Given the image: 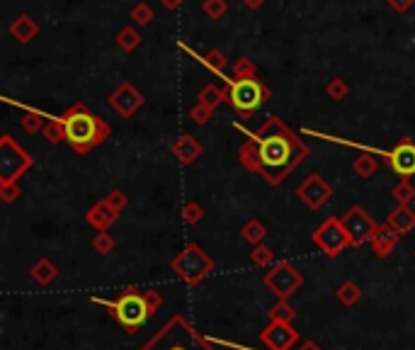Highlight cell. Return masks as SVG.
Returning <instances> with one entry per match:
<instances>
[{
	"instance_id": "16",
	"label": "cell",
	"mask_w": 415,
	"mask_h": 350,
	"mask_svg": "<svg viewBox=\"0 0 415 350\" xmlns=\"http://www.w3.org/2000/svg\"><path fill=\"white\" fill-rule=\"evenodd\" d=\"M85 219H88V224L93 226L95 231H107L117 219H120V212H117L115 207H110V202L107 200H102L85 214Z\"/></svg>"
},
{
	"instance_id": "35",
	"label": "cell",
	"mask_w": 415,
	"mask_h": 350,
	"mask_svg": "<svg viewBox=\"0 0 415 350\" xmlns=\"http://www.w3.org/2000/svg\"><path fill=\"white\" fill-rule=\"evenodd\" d=\"M0 195H3V202L5 204L15 202V200H18V195H20L18 182H5V185H0Z\"/></svg>"
},
{
	"instance_id": "10",
	"label": "cell",
	"mask_w": 415,
	"mask_h": 350,
	"mask_svg": "<svg viewBox=\"0 0 415 350\" xmlns=\"http://www.w3.org/2000/svg\"><path fill=\"white\" fill-rule=\"evenodd\" d=\"M340 222H343L345 231H347V236H350V246L366 244V241H371L374 231L379 229V224H376L374 219H371L369 214H366L364 209L359 207V204L350 207L347 212L340 217Z\"/></svg>"
},
{
	"instance_id": "34",
	"label": "cell",
	"mask_w": 415,
	"mask_h": 350,
	"mask_svg": "<svg viewBox=\"0 0 415 350\" xmlns=\"http://www.w3.org/2000/svg\"><path fill=\"white\" fill-rule=\"evenodd\" d=\"M212 112H214V110H212L209 105H204V102H197V105L192 107L190 115H192V120H195L197 125H207L209 117H212Z\"/></svg>"
},
{
	"instance_id": "4",
	"label": "cell",
	"mask_w": 415,
	"mask_h": 350,
	"mask_svg": "<svg viewBox=\"0 0 415 350\" xmlns=\"http://www.w3.org/2000/svg\"><path fill=\"white\" fill-rule=\"evenodd\" d=\"M63 134L66 142L78 151V154H88L93 146H98L100 142H105L110 137V127L100 120V117L90 115L83 105H75L66 115L61 117Z\"/></svg>"
},
{
	"instance_id": "27",
	"label": "cell",
	"mask_w": 415,
	"mask_h": 350,
	"mask_svg": "<svg viewBox=\"0 0 415 350\" xmlns=\"http://www.w3.org/2000/svg\"><path fill=\"white\" fill-rule=\"evenodd\" d=\"M224 100H226V93H224V90H219V88H214V85H207V88L199 93V102L209 105L212 110L219 105V102H224Z\"/></svg>"
},
{
	"instance_id": "40",
	"label": "cell",
	"mask_w": 415,
	"mask_h": 350,
	"mask_svg": "<svg viewBox=\"0 0 415 350\" xmlns=\"http://www.w3.org/2000/svg\"><path fill=\"white\" fill-rule=\"evenodd\" d=\"M209 63H212V66H217V68H224V66H226L224 56H221L219 51H212V54H209Z\"/></svg>"
},
{
	"instance_id": "41",
	"label": "cell",
	"mask_w": 415,
	"mask_h": 350,
	"mask_svg": "<svg viewBox=\"0 0 415 350\" xmlns=\"http://www.w3.org/2000/svg\"><path fill=\"white\" fill-rule=\"evenodd\" d=\"M389 3H391L396 10H408V8L413 5V0H389Z\"/></svg>"
},
{
	"instance_id": "39",
	"label": "cell",
	"mask_w": 415,
	"mask_h": 350,
	"mask_svg": "<svg viewBox=\"0 0 415 350\" xmlns=\"http://www.w3.org/2000/svg\"><path fill=\"white\" fill-rule=\"evenodd\" d=\"M132 18L136 20L139 25H146L151 20V10L146 8V5H136V8H134V13H132Z\"/></svg>"
},
{
	"instance_id": "36",
	"label": "cell",
	"mask_w": 415,
	"mask_h": 350,
	"mask_svg": "<svg viewBox=\"0 0 415 350\" xmlns=\"http://www.w3.org/2000/svg\"><path fill=\"white\" fill-rule=\"evenodd\" d=\"M204 13H207L209 18H221V15L226 13V3L224 0H207V3H204Z\"/></svg>"
},
{
	"instance_id": "18",
	"label": "cell",
	"mask_w": 415,
	"mask_h": 350,
	"mask_svg": "<svg viewBox=\"0 0 415 350\" xmlns=\"http://www.w3.org/2000/svg\"><path fill=\"white\" fill-rule=\"evenodd\" d=\"M172 154H175V158L180 161L182 165H190L192 161H195L197 156L202 154V146H199V142L195 137H190V134H182V137L177 139L175 144H172Z\"/></svg>"
},
{
	"instance_id": "24",
	"label": "cell",
	"mask_w": 415,
	"mask_h": 350,
	"mask_svg": "<svg viewBox=\"0 0 415 350\" xmlns=\"http://www.w3.org/2000/svg\"><path fill=\"white\" fill-rule=\"evenodd\" d=\"M250 263L255 268H269L274 263V251L269 249V246L260 244V246H253V253H250Z\"/></svg>"
},
{
	"instance_id": "22",
	"label": "cell",
	"mask_w": 415,
	"mask_h": 350,
	"mask_svg": "<svg viewBox=\"0 0 415 350\" xmlns=\"http://www.w3.org/2000/svg\"><path fill=\"white\" fill-rule=\"evenodd\" d=\"M241 236H243V241H248L250 246H260L262 241H265L267 236V229L265 224L260 222V219H250L243 229H241Z\"/></svg>"
},
{
	"instance_id": "31",
	"label": "cell",
	"mask_w": 415,
	"mask_h": 350,
	"mask_svg": "<svg viewBox=\"0 0 415 350\" xmlns=\"http://www.w3.org/2000/svg\"><path fill=\"white\" fill-rule=\"evenodd\" d=\"M328 95H331L333 100H345L347 98V83H345L343 78H336V80H331V83H328Z\"/></svg>"
},
{
	"instance_id": "19",
	"label": "cell",
	"mask_w": 415,
	"mask_h": 350,
	"mask_svg": "<svg viewBox=\"0 0 415 350\" xmlns=\"http://www.w3.org/2000/svg\"><path fill=\"white\" fill-rule=\"evenodd\" d=\"M56 277H58V270H56V265H53L49 258H39V261L32 265V280H34L39 287H46V285H51Z\"/></svg>"
},
{
	"instance_id": "32",
	"label": "cell",
	"mask_w": 415,
	"mask_h": 350,
	"mask_svg": "<svg viewBox=\"0 0 415 350\" xmlns=\"http://www.w3.org/2000/svg\"><path fill=\"white\" fill-rule=\"evenodd\" d=\"M23 127H25V132H30V134H37L39 129H44V120H42V115H34V112H27V115L23 117Z\"/></svg>"
},
{
	"instance_id": "25",
	"label": "cell",
	"mask_w": 415,
	"mask_h": 350,
	"mask_svg": "<svg viewBox=\"0 0 415 350\" xmlns=\"http://www.w3.org/2000/svg\"><path fill=\"white\" fill-rule=\"evenodd\" d=\"M352 168L359 177H371L376 173V168H379V163H376L371 156H357L355 163H352Z\"/></svg>"
},
{
	"instance_id": "2",
	"label": "cell",
	"mask_w": 415,
	"mask_h": 350,
	"mask_svg": "<svg viewBox=\"0 0 415 350\" xmlns=\"http://www.w3.org/2000/svg\"><path fill=\"white\" fill-rule=\"evenodd\" d=\"M90 301L107 306L112 319H115L124 331L134 333L163 306V294H160L158 289H146V292H141V289H136V287H129V289H124L115 301L100 299V297H90Z\"/></svg>"
},
{
	"instance_id": "12",
	"label": "cell",
	"mask_w": 415,
	"mask_h": 350,
	"mask_svg": "<svg viewBox=\"0 0 415 350\" xmlns=\"http://www.w3.org/2000/svg\"><path fill=\"white\" fill-rule=\"evenodd\" d=\"M296 195H299V200L304 202L306 207L318 209V207H323V204L331 200L333 190H331V185H328V182L323 180L321 175H311V177H306V180L301 182L299 187H296Z\"/></svg>"
},
{
	"instance_id": "20",
	"label": "cell",
	"mask_w": 415,
	"mask_h": 350,
	"mask_svg": "<svg viewBox=\"0 0 415 350\" xmlns=\"http://www.w3.org/2000/svg\"><path fill=\"white\" fill-rule=\"evenodd\" d=\"M267 316H269V324H292L296 319V309L287 299H277L269 306Z\"/></svg>"
},
{
	"instance_id": "23",
	"label": "cell",
	"mask_w": 415,
	"mask_h": 350,
	"mask_svg": "<svg viewBox=\"0 0 415 350\" xmlns=\"http://www.w3.org/2000/svg\"><path fill=\"white\" fill-rule=\"evenodd\" d=\"M10 32H13L15 37H18L20 42H30L32 37H34V32H37V25L32 23L27 15H23V18H18L13 23V27H10Z\"/></svg>"
},
{
	"instance_id": "42",
	"label": "cell",
	"mask_w": 415,
	"mask_h": 350,
	"mask_svg": "<svg viewBox=\"0 0 415 350\" xmlns=\"http://www.w3.org/2000/svg\"><path fill=\"white\" fill-rule=\"evenodd\" d=\"M243 3L248 5V8H260V5H262V0H243Z\"/></svg>"
},
{
	"instance_id": "9",
	"label": "cell",
	"mask_w": 415,
	"mask_h": 350,
	"mask_svg": "<svg viewBox=\"0 0 415 350\" xmlns=\"http://www.w3.org/2000/svg\"><path fill=\"white\" fill-rule=\"evenodd\" d=\"M314 244L326 253L328 258H336L350 246V236H347V231H345L340 219L331 217L314 231Z\"/></svg>"
},
{
	"instance_id": "8",
	"label": "cell",
	"mask_w": 415,
	"mask_h": 350,
	"mask_svg": "<svg viewBox=\"0 0 415 350\" xmlns=\"http://www.w3.org/2000/svg\"><path fill=\"white\" fill-rule=\"evenodd\" d=\"M32 165V156L15 144L10 137H3L0 142V185L5 182H18V177Z\"/></svg>"
},
{
	"instance_id": "7",
	"label": "cell",
	"mask_w": 415,
	"mask_h": 350,
	"mask_svg": "<svg viewBox=\"0 0 415 350\" xmlns=\"http://www.w3.org/2000/svg\"><path fill=\"white\" fill-rule=\"evenodd\" d=\"M265 287L274 294L277 299H289L294 292H299L304 285V275L292 265L289 261H279L277 265H272V270L265 273Z\"/></svg>"
},
{
	"instance_id": "13",
	"label": "cell",
	"mask_w": 415,
	"mask_h": 350,
	"mask_svg": "<svg viewBox=\"0 0 415 350\" xmlns=\"http://www.w3.org/2000/svg\"><path fill=\"white\" fill-rule=\"evenodd\" d=\"M386 163L391 165V170L396 175H401V180H408L411 175H415V144L411 142H401L396 149L389 154Z\"/></svg>"
},
{
	"instance_id": "43",
	"label": "cell",
	"mask_w": 415,
	"mask_h": 350,
	"mask_svg": "<svg viewBox=\"0 0 415 350\" xmlns=\"http://www.w3.org/2000/svg\"><path fill=\"white\" fill-rule=\"evenodd\" d=\"M163 3H165V5H168V8H175V5H177V3H180V0H163Z\"/></svg>"
},
{
	"instance_id": "33",
	"label": "cell",
	"mask_w": 415,
	"mask_h": 350,
	"mask_svg": "<svg viewBox=\"0 0 415 350\" xmlns=\"http://www.w3.org/2000/svg\"><path fill=\"white\" fill-rule=\"evenodd\" d=\"M207 341L209 343H214V346H226V348H238V350H253V348H245V346H236V343H231V341H221V338H214V336H207ZM299 350H321L316 346L314 341H306L304 346H301Z\"/></svg>"
},
{
	"instance_id": "38",
	"label": "cell",
	"mask_w": 415,
	"mask_h": 350,
	"mask_svg": "<svg viewBox=\"0 0 415 350\" xmlns=\"http://www.w3.org/2000/svg\"><path fill=\"white\" fill-rule=\"evenodd\" d=\"M107 202H110V207H115L117 212H124V207H127L129 204V197L124 195V192H120V190H115V192H110V195H107Z\"/></svg>"
},
{
	"instance_id": "17",
	"label": "cell",
	"mask_w": 415,
	"mask_h": 350,
	"mask_svg": "<svg viewBox=\"0 0 415 350\" xmlns=\"http://www.w3.org/2000/svg\"><path fill=\"white\" fill-rule=\"evenodd\" d=\"M386 224H389L398 236H403V234H408V231L415 229V212L408 207V204H398V207L389 214Z\"/></svg>"
},
{
	"instance_id": "26",
	"label": "cell",
	"mask_w": 415,
	"mask_h": 350,
	"mask_svg": "<svg viewBox=\"0 0 415 350\" xmlns=\"http://www.w3.org/2000/svg\"><path fill=\"white\" fill-rule=\"evenodd\" d=\"M115 246H117L115 236L107 234V231H98V236L93 239V249H95V253H100V256L112 253V251H115Z\"/></svg>"
},
{
	"instance_id": "28",
	"label": "cell",
	"mask_w": 415,
	"mask_h": 350,
	"mask_svg": "<svg viewBox=\"0 0 415 350\" xmlns=\"http://www.w3.org/2000/svg\"><path fill=\"white\" fill-rule=\"evenodd\" d=\"M391 195L396 197L398 204H408V202H411L413 197H415V187H413L408 180H401V182H398V185L391 190Z\"/></svg>"
},
{
	"instance_id": "21",
	"label": "cell",
	"mask_w": 415,
	"mask_h": 350,
	"mask_svg": "<svg viewBox=\"0 0 415 350\" xmlns=\"http://www.w3.org/2000/svg\"><path fill=\"white\" fill-rule=\"evenodd\" d=\"M336 297L345 306H355L359 299H362V287H359L357 282H352V280H345L343 285H338Z\"/></svg>"
},
{
	"instance_id": "29",
	"label": "cell",
	"mask_w": 415,
	"mask_h": 350,
	"mask_svg": "<svg viewBox=\"0 0 415 350\" xmlns=\"http://www.w3.org/2000/svg\"><path fill=\"white\" fill-rule=\"evenodd\" d=\"M42 132H44V137L49 139L51 144H58V142H61V139H66V134H63V125H61V120H51L49 125H46L44 129H42Z\"/></svg>"
},
{
	"instance_id": "30",
	"label": "cell",
	"mask_w": 415,
	"mask_h": 350,
	"mask_svg": "<svg viewBox=\"0 0 415 350\" xmlns=\"http://www.w3.org/2000/svg\"><path fill=\"white\" fill-rule=\"evenodd\" d=\"M202 214H204V209L199 207L197 202L185 204V209H182V219H185V224H190V226L202 222Z\"/></svg>"
},
{
	"instance_id": "11",
	"label": "cell",
	"mask_w": 415,
	"mask_h": 350,
	"mask_svg": "<svg viewBox=\"0 0 415 350\" xmlns=\"http://www.w3.org/2000/svg\"><path fill=\"white\" fill-rule=\"evenodd\" d=\"M299 338V331L292 324H269L260 331V343L267 350H292Z\"/></svg>"
},
{
	"instance_id": "3",
	"label": "cell",
	"mask_w": 415,
	"mask_h": 350,
	"mask_svg": "<svg viewBox=\"0 0 415 350\" xmlns=\"http://www.w3.org/2000/svg\"><path fill=\"white\" fill-rule=\"evenodd\" d=\"M139 350H217L182 314L165 321Z\"/></svg>"
},
{
	"instance_id": "1",
	"label": "cell",
	"mask_w": 415,
	"mask_h": 350,
	"mask_svg": "<svg viewBox=\"0 0 415 350\" xmlns=\"http://www.w3.org/2000/svg\"><path fill=\"white\" fill-rule=\"evenodd\" d=\"M306 156V146L289 132L277 117L265 122L250 142L241 146V161L245 168L265 175L269 185H279Z\"/></svg>"
},
{
	"instance_id": "5",
	"label": "cell",
	"mask_w": 415,
	"mask_h": 350,
	"mask_svg": "<svg viewBox=\"0 0 415 350\" xmlns=\"http://www.w3.org/2000/svg\"><path fill=\"white\" fill-rule=\"evenodd\" d=\"M170 268L185 285L197 287L199 282H204V280L212 275L217 263H214V258L209 256L199 244H190V246H185V251L177 253V256L172 258Z\"/></svg>"
},
{
	"instance_id": "15",
	"label": "cell",
	"mask_w": 415,
	"mask_h": 350,
	"mask_svg": "<svg viewBox=\"0 0 415 350\" xmlns=\"http://www.w3.org/2000/svg\"><path fill=\"white\" fill-rule=\"evenodd\" d=\"M398 239H401V236H398L389 224H384V226H379V229L374 231L369 246H371V251L376 253V258H389L391 253L396 251Z\"/></svg>"
},
{
	"instance_id": "37",
	"label": "cell",
	"mask_w": 415,
	"mask_h": 350,
	"mask_svg": "<svg viewBox=\"0 0 415 350\" xmlns=\"http://www.w3.org/2000/svg\"><path fill=\"white\" fill-rule=\"evenodd\" d=\"M122 44V49H127V51H132L134 46L139 44V35L134 30H124L122 35H120V39H117Z\"/></svg>"
},
{
	"instance_id": "14",
	"label": "cell",
	"mask_w": 415,
	"mask_h": 350,
	"mask_svg": "<svg viewBox=\"0 0 415 350\" xmlns=\"http://www.w3.org/2000/svg\"><path fill=\"white\" fill-rule=\"evenodd\" d=\"M110 105H112V110H117L122 117H132L134 112L143 105V98H141V93L134 88V85L124 83L122 88L110 98Z\"/></svg>"
},
{
	"instance_id": "6",
	"label": "cell",
	"mask_w": 415,
	"mask_h": 350,
	"mask_svg": "<svg viewBox=\"0 0 415 350\" xmlns=\"http://www.w3.org/2000/svg\"><path fill=\"white\" fill-rule=\"evenodd\" d=\"M267 98H269L267 88H262L255 78H238L236 83L229 85V93H226L229 105L234 107L238 115H250V112H255Z\"/></svg>"
}]
</instances>
